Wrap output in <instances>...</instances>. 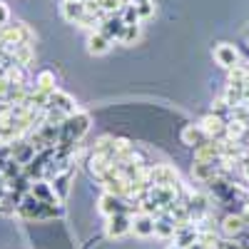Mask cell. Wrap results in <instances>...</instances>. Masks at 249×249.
<instances>
[{
	"mask_svg": "<svg viewBox=\"0 0 249 249\" xmlns=\"http://www.w3.org/2000/svg\"><path fill=\"white\" fill-rule=\"evenodd\" d=\"M137 13H140V20H150L155 15V3H142L137 5Z\"/></svg>",
	"mask_w": 249,
	"mask_h": 249,
	"instance_id": "cell-24",
	"label": "cell"
},
{
	"mask_svg": "<svg viewBox=\"0 0 249 249\" xmlns=\"http://www.w3.org/2000/svg\"><path fill=\"white\" fill-rule=\"evenodd\" d=\"M170 249H179V247H177V244H175V247H170Z\"/></svg>",
	"mask_w": 249,
	"mask_h": 249,
	"instance_id": "cell-33",
	"label": "cell"
},
{
	"mask_svg": "<svg viewBox=\"0 0 249 249\" xmlns=\"http://www.w3.org/2000/svg\"><path fill=\"white\" fill-rule=\"evenodd\" d=\"M150 182L152 187H175L179 184V175L170 164H155V167H150Z\"/></svg>",
	"mask_w": 249,
	"mask_h": 249,
	"instance_id": "cell-5",
	"label": "cell"
},
{
	"mask_svg": "<svg viewBox=\"0 0 249 249\" xmlns=\"http://www.w3.org/2000/svg\"><path fill=\"white\" fill-rule=\"evenodd\" d=\"M30 195L35 199H40V202H45V204H62V199L57 197L53 182H48V179H35L30 184Z\"/></svg>",
	"mask_w": 249,
	"mask_h": 249,
	"instance_id": "cell-9",
	"label": "cell"
},
{
	"mask_svg": "<svg viewBox=\"0 0 249 249\" xmlns=\"http://www.w3.org/2000/svg\"><path fill=\"white\" fill-rule=\"evenodd\" d=\"M137 37H140V25H127V28H124V33H122L120 43L122 45H132V43H137Z\"/></svg>",
	"mask_w": 249,
	"mask_h": 249,
	"instance_id": "cell-22",
	"label": "cell"
},
{
	"mask_svg": "<svg viewBox=\"0 0 249 249\" xmlns=\"http://www.w3.org/2000/svg\"><path fill=\"white\" fill-rule=\"evenodd\" d=\"M199 124H202V130L210 135V140H219V142L227 140V117H222L217 112H210V115L202 117Z\"/></svg>",
	"mask_w": 249,
	"mask_h": 249,
	"instance_id": "cell-4",
	"label": "cell"
},
{
	"mask_svg": "<svg viewBox=\"0 0 249 249\" xmlns=\"http://www.w3.org/2000/svg\"><path fill=\"white\" fill-rule=\"evenodd\" d=\"M132 232V214L122 212V214H112L107 217V237L110 239H120L124 234Z\"/></svg>",
	"mask_w": 249,
	"mask_h": 249,
	"instance_id": "cell-7",
	"label": "cell"
},
{
	"mask_svg": "<svg viewBox=\"0 0 249 249\" xmlns=\"http://www.w3.org/2000/svg\"><path fill=\"white\" fill-rule=\"evenodd\" d=\"M90 130V115L88 112H75L60 124V147H77V142L88 135Z\"/></svg>",
	"mask_w": 249,
	"mask_h": 249,
	"instance_id": "cell-2",
	"label": "cell"
},
{
	"mask_svg": "<svg viewBox=\"0 0 249 249\" xmlns=\"http://www.w3.org/2000/svg\"><path fill=\"white\" fill-rule=\"evenodd\" d=\"M60 13H62V18L68 20V23H80L82 20V15L88 13V8H85V3H72V0H62V5H60Z\"/></svg>",
	"mask_w": 249,
	"mask_h": 249,
	"instance_id": "cell-17",
	"label": "cell"
},
{
	"mask_svg": "<svg viewBox=\"0 0 249 249\" xmlns=\"http://www.w3.org/2000/svg\"><path fill=\"white\" fill-rule=\"evenodd\" d=\"M10 23V10H8V5L0 0V28H5Z\"/></svg>",
	"mask_w": 249,
	"mask_h": 249,
	"instance_id": "cell-26",
	"label": "cell"
},
{
	"mask_svg": "<svg viewBox=\"0 0 249 249\" xmlns=\"http://www.w3.org/2000/svg\"><path fill=\"white\" fill-rule=\"evenodd\" d=\"M214 62L219 68H224V70H232V68H237L242 62L239 60V50L234 45H230V43H219L214 48Z\"/></svg>",
	"mask_w": 249,
	"mask_h": 249,
	"instance_id": "cell-6",
	"label": "cell"
},
{
	"mask_svg": "<svg viewBox=\"0 0 249 249\" xmlns=\"http://www.w3.org/2000/svg\"><path fill=\"white\" fill-rule=\"evenodd\" d=\"M124 20L120 18V13H115V15H107L105 20L100 23V33L102 35H107L110 40H122V33H124Z\"/></svg>",
	"mask_w": 249,
	"mask_h": 249,
	"instance_id": "cell-10",
	"label": "cell"
},
{
	"mask_svg": "<svg viewBox=\"0 0 249 249\" xmlns=\"http://www.w3.org/2000/svg\"><path fill=\"white\" fill-rule=\"evenodd\" d=\"M97 3H100V10L105 13V15H115V13L122 10V3H120V0H97Z\"/></svg>",
	"mask_w": 249,
	"mask_h": 249,
	"instance_id": "cell-23",
	"label": "cell"
},
{
	"mask_svg": "<svg viewBox=\"0 0 249 249\" xmlns=\"http://www.w3.org/2000/svg\"><path fill=\"white\" fill-rule=\"evenodd\" d=\"M135 5H142V3H155V0H132Z\"/></svg>",
	"mask_w": 249,
	"mask_h": 249,
	"instance_id": "cell-30",
	"label": "cell"
},
{
	"mask_svg": "<svg viewBox=\"0 0 249 249\" xmlns=\"http://www.w3.org/2000/svg\"><path fill=\"white\" fill-rule=\"evenodd\" d=\"M175 234H177V222L172 219L170 212H162L155 219V237H160V239H175Z\"/></svg>",
	"mask_w": 249,
	"mask_h": 249,
	"instance_id": "cell-13",
	"label": "cell"
},
{
	"mask_svg": "<svg viewBox=\"0 0 249 249\" xmlns=\"http://www.w3.org/2000/svg\"><path fill=\"white\" fill-rule=\"evenodd\" d=\"M242 217H244V222H247V227H249V204L242 210Z\"/></svg>",
	"mask_w": 249,
	"mask_h": 249,
	"instance_id": "cell-28",
	"label": "cell"
},
{
	"mask_svg": "<svg viewBox=\"0 0 249 249\" xmlns=\"http://www.w3.org/2000/svg\"><path fill=\"white\" fill-rule=\"evenodd\" d=\"M120 18L124 20V25H140L142 20H140V13H137V5L130 3V5H122L120 10Z\"/></svg>",
	"mask_w": 249,
	"mask_h": 249,
	"instance_id": "cell-21",
	"label": "cell"
},
{
	"mask_svg": "<svg viewBox=\"0 0 249 249\" xmlns=\"http://www.w3.org/2000/svg\"><path fill=\"white\" fill-rule=\"evenodd\" d=\"M35 155H37V150L33 147L30 142H10V157L18 164H23V167L35 160Z\"/></svg>",
	"mask_w": 249,
	"mask_h": 249,
	"instance_id": "cell-15",
	"label": "cell"
},
{
	"mask_svg": "<svg viewBox=\"0 0 249 249\" xmlns=\"http://www.w3.org/2000/svg\"><path fill=\"white\" fill-rule=\"evenodd\" d=\"M155 219L157 217H152L147 212H135L132 214V232L137 237H152L155 234Z\"/></svg>",
	"mask_w": 249,
	"mask_h": 249,
	"instance_id": "cell-12",
	"label": "cell"
},
{
	"mask_svg": "<svg viewBox=\"0 0 249 249\" xmlns=\"http://www.w3.org/2000/svg\"><path fill=\"white\" fill-rule=\"evenodd\" d=\"M187 249H210V247H207V244H202V242L197 239L195 244H190V247H187Z\"/></svg>",
	"mask_w": 249,
	"mask_h": 249,
	"instance_id": "cell-27",
	"label": "cell"
},
{
	"mask_svg": "<svg viewBox=\"0 0 249 249\" xmlns=\"http://www.w3.org/2000/svg\"><path fill=\"white\" fill-rule=\"evenodd\" d=\"M48 107H55V110H60L62 115H68V117L77 112V105H75L72 95L62 92V90H55V92L50 95V102H48Z\"/></svg>",
	"mask_w": 249,
	"mask_h": 249,
	"instance_id": "cell-11",
	"label": "cell"
},
{
	"mask_svg": "<svg viewBox=\"0 0 249 249\" xmlns=\"http://www.w3.org/2000/svg\"><path fill=\"white\" fill-rule=\"evenodd\" d=\"M10 57H13L15 65L28 68L30 62H33V57H35V50H33V45H30V43H23V45H15V48H13Z\"/></svg>",
	"mask_w": 249,
	"mask_h": 249,
	"instance_id": "cell-18",
	"label": "cell"
},
{
	"mask_svg": "<svg viewBox=\"0 0 249 249\" xmlns=\"http://www.w3.org/2000/svg\"><path fill=\"white\" fill-rule=\"evenodd\" d=\"M62 214V204H45L35 199L30 192L23 195V199H20L18 204V217H23L28 222H40V219H55Z\"/></svg>",
	"mask_w": 249,
	"mask_h": 249,
	"instance_id": "cell-1",
	"label": "cell"
},
{
	"mask_svg": "<svg viewBox=\"0 0 249 249\" xmlns=\"http://www.w3.org/2000/svg\"><path fill=\"white\" fill-rule=\"evenodd\" d=\"M110 45H112V40L107 35H102L100 30H92L88 35V53L90 55H105L110 50Z\"/></svg>",
	"mask_w": 249,
	"mask_h": 249,
	"instance_id": "cell-16",
	"label": "cell"
},
{
	"mask_svg": "<svg viewBox=\"0 0 249 249\" xmlns=\"http://www.w3.org/2000/svg\"><path fill=\"white\" fill-rule=\"evenodd\" d=\"M247 30H249V28H247Z\"/></svg>",
	"mask_w": 249,
	"mask_h": 249,
	"instance_id": "cell-34",
	"label": "cell"
},
{
	"mask_svg": "<svg viewBox=\"0 0 249 249\" xmlns=\"http://www.w3.org/2000/svg\"><path fill=\"white\" fill-rule=\"evenodd\" d=\"M120 3H122V5H130V3H132V0H120Z\"/></svg>",
	"mask_w": 249,
	"mask_h": 249,
	"instance_id": "cell-31",
	"label": "cell"
},
{
	"mask_svg": "<svg viewBox=\"0 0 249 249\" xmlns=\"http://www.w3.org/2000/svg\"><path fill=\"white\" fill-rule=\"evenodd\" d=\"M72 172H75V167H70V170H65V172H60L57 177L50 179L60 199H65V195H68V184H70V179H72Z\"/></svg>",
	"mask_w": 249,
	"mask_h": 249,
	"instance_id": "cell-20",
	"label": "cell"
},
{
	"mask_svg": "<svg viewBox=\"0 0 249 249\" xmlns=\"http://www.w3.org/2000/svg\"><path fill=\"white\" fill-rule=\"evenodd\" d=\"M247 230H249V227H247L242 212H230L222 219V234H224V239H239V234L247 232Z\"/></svg>",
	"mask_w": 249,
	"mask_h": 249,
	"instance_id": "cell-8",
	"label": "cell"
},
{
	"mask_svg": "<svg viewBox=\"0 0 249 249\" xmlns=\"http://www.w3.org/2000/svg\"><path fill=\"white\" fill-rule=\"evenodd\" d=\"M72 3H85V0H72Z\"/></svg>",
	"mask_w": 249,
	"mask_h": 249,
	"instance_id": "cell-32",
	"label": "cell"
},
{
	"mask_svg": "<svg viewBox=\"0 0 249 249\" xmlns=\"http://www.w3.org/2000/svg\"><path fill=\"white\" fill-rule=\"evenodd\" d=\"M30 40H33V30L25 23H13V25L8 23L5 28H0V43L8 45V48L30 43Z\"/></svg>",
	"mask_w": 249,
	"mask_h": 249,
	"instance_id": "cell-3",
	"label": "cell"
},
{
	"mask_svg": "<svg viewBox=\"0 0 249 249\" xmlns=\"http://www.w3.org/2000/svg\"><path fill=\"white\" fill-rule=\"evenodd\" d=\"M217 249H247L239 239H222L219 244H217Z\"/></svg>",
	"mask_w": 249,
	"mask_h": 249,
	"instance_id": "cell-25",
	"label": "cell"
},
{
	"mask_svg": "<svg viewBox=\"0 0 249 249\" xmlns=\"http://www.w3.org/2000/svg\"><path fill=\"white\" fill-rule=\"evenodd\" d=\"M244 102H249V82L244 85Z\"/></svg>",
	"mask_w": 249,
	"mask_h": 249,
	"instance_id": "cell-29",
	"label": "cell"
},
{
	"mask_svg": "<svg viewBox=\"0 0 249 249\" xmlns=\"http://www.w3.org/2000/svg\"><path fill=\"white\" fill-rule=\"evenodd\" d=\"M182 142L187 144V147H202L204 142H210V135H207L202 130V124H187V127L182 130Z\"/></svg>",
	"mask_w": 249,
	"mask_h": 249,
	"instance_id": "cell-14",
	"label": "cell"
},
{
	"mask_svg": "<svg viewBox=\"0 0 249 249\" xmlns=\"http://www.w3.org/2000/svg\"><path fill=\"white\" fill-rule=\"evenodd\" d=\"M35 90L53 95V92L57 90V85H55V72H53V70H40L37 77H35Z\"/></svg>",
	"mask_w": 249,
	"mask_h": 249,
	"instance_id": "cell-19",
	"label": "cell"
}]
</instances>
